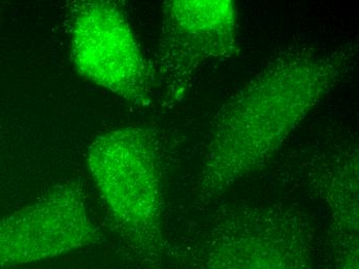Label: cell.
<instances>
[{"instance_id":"cell-1","label":"cell","mask_w":359,"mask_h":269,"mask_svg":"<svg viewBox=\"0 0 359 269\" xmlns=\"http://www.w3.org/2000/svg\"><path fill=\"white\" fill-rule=\"evenodd\" d=\"M358 46L290 48L269 59L219 110L198 199L209 204L264 167L306 115L353 70Z\"/></svg>"},{"instance_id":"cell-2","label":"cell","mask_w":359,"mask_h":269,"mask_svg":"<svg viewBox=\"0 0 359 269\" xmlns=\"http://www.w3.org/2000/svg\"><path fill=\"white\" fill-rule=\"evenodd\" d=\"M87 165L122 237L148 263L165 249L159 141L150 126L108 131L91 142Z\"/></svg>"},{"instance_id":"cell-3","label":"cell","mask_w":359,"mask_h":269,"mask_svg":"<svg viewBox=\"0 0 359 269\" xmlns=\"http://www.w3.org/2000/svg\"><path fill=\"white\" fill-rule=\"evenodd\" d=\"M233 0H168L161 36L150 63L153 91L163 105L179 102L207 63L240 54Z\"/></svg>"},{"instance_id":"cell-4","label":"cell","mask_w":359,"mask_h":269,"mask_svg":"<svg viewBox=\"0 0 359 269\" xmlns=\"http://www.w3.org/2000/svg\"><path fill=\"white\" fill-rule=\"evenodd\" d=\"M314 231L304 212L283 205L234 209L212 227L203 269H314Z\"/></svg>"},{"instance_id":"cell-5","label":"cell","mask_w":359,"mask_h":269,"mask_svg":"<svg viewBox=\"0 0 359 269\" xmlns=\"http://www.w3.org/2000/svg\"><path fill=\"white\" fill-rule=\"evenodd\" d=\"M69 16L72 60L78 73L131 106H151L150 63L121 8L108 0L74 1Z\"/></svg>"},{"instance_id":"cell-6","label":"cell","mask_w":359,"mask_h":269,"mask_svg":"<svg viewBox=\"0 0 359 269\" xmlns=\"http://www.w3.org/2000/svg\"><path fill=\"white\" fill-rule=\"evenodd\" d=\"M102 240L80 181L55 185L28 206L0 218V268L52 259Z\"/></svg>"},{"instance_id":"cell-7","label":"cell","mask_w":359,"mask_h":269,"mask_svg":"<svg viewBox=\"0 0 359 269\" xmlns=\"http://www.w3.org/2000/svg\"><path fill=\"white\" fill-rule=\"evenodd\" d=\"M310 185L325 202L340 251L358 246V147L344 141L324 154L310 175Z\"/></svg>"},{"instance_id":"cell-8","label":"cell","mask_w":359,"mask_h":269,"mask_svg":"<svg viewBox=\"0 0 359 269\" xmlns=\"http://www.w3.org/2000/svg\"><path fill=\"white\" fill-rule=\"evenodd\" d=\"M338 269H359V250L358 247L340 251Z\"/></svg>"}]
</instances>
